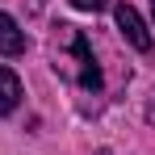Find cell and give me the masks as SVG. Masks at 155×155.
<instances>
[{
	"instance_id": "obj_5",
	"label": "cell",
	"mask_w": 155,
	"mask_h": 155,
	"mask_svg": "<svg viewBox=\"0 0 155 155\" xmlns=\"http://www.w3.org/2000/svg\"><path fill=\"white\" fill-rule=\"evenodd\" d=\"M71 8H80V13H101V8H109V0H67Z\"/></svg>"
},
{
	"instance_id": "obj_3",
	"label": "cell",
	"mask_w": 155,
	"mask_h": 155,
	"mask_svg": "<svg viewBox=\"0 0 155 155\" xmlns=\"http://www.w3.org/2000/svg\"><path fill=\"white\" fill-rule=\"evenodd\" d=\"M21 51H25V29L17 25L8 13H0V54L13 59V54H21Z\"/></svg>"
},
{
	"instance_id": "obj_1",
	"label": "cell",
	"mask_w": 155,
	"mask_h": 155,
	"mask_svg": "<svg viewBox=\"0 0 155 155\" xmlns=\"http://www.w3.org/2000/svg\"><path fill=\"white\" fill-rule=\"evenodd\" d=\"M54 29H59L54 38H63V42L71 46V54H76V84L84 92H101V67H97V59H92L88 38H84L80 29H71V25H54Z\"/></svg>"
},
{
	"instance_id": "obj_4",
	"label": "cell",
	"mask_w": 155,
	"mask_h": 155,
	"mask_svg": "<svg viewBox=\"0 0 155 155\" xmlns=\"http://www.w3.org/2000/svg\"><path fill=\"white\" fill-rule=\"evenodd\" d=\"M21 105V80L13 67H0V113H13Z\"/></svg>"
},
{
	"instance_id": "obj_2",
	"label": "cell",
	"mask_w": 155,
	"mask_h": 155,
	"mask_svg": "<svg viewBox=\"0 0 155 155\" xmlns=\"http://www.w3.org/2000/svg\"><path fill=\"white\" fill-rule=\"evenodd\" d=\"M113 21H117L122 38H126L134 51H143V54L151 51V29H147V21L138 17V8H134V4H126V0H122V4H113Z\"/></svg>"
},
{
	"instance_id": "obj_6",
	"label": "cell",
	"mask_w": 155,
	"mask_h": 155,
	"mask_svg": "<svg viewBox=\"0 0 155 155\" xmlns=\"http://www.w3.org/2000/svg\"><path fill=\"white\" fill-rule=\"evenodd\" d=\"M143 117H147V126H155V92H151V101H147V109H143Z\"/></svg>"
},
{
	"instance_id": "obj_8",
	"label": "cell",
	"mask_w": 155,
	"mask_h": 155,
	"mask_svg": "<svg viewBox=\"0 0 155 155\" xmlns=\"http://www.w3.org/2000/svg\"><path fill=\"white\" fill-rule=\"evenodd\" d=\"M97 155H113V151H105V147H101V151H97Z\"/></svg>"
},
{
	"instance_id": "obj_7",
	"label": "cell",
	"mask_w": 155,
	"mask_h": 155,
	"mask_svg": "<svg viewBox=\"0 0 155 155\" xmlns=\"http://www.w3.org/2000/svg\"><path fill=\"white\" fill-rule=\"evenodd\" d=\"M25 8H29V13H34V17H38V13L46 8V0H25Z\"/></svg>"
}]
</instances>
